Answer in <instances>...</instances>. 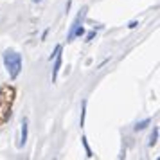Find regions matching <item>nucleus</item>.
<instances>
[{
	"mask_svg": "<svg viewBox=\"0 0 160 160\" xmlns=\"http://www.w3.org/2000/svg\"><path fill=\"white\" fill-rule=\"evenodd\" d=\"M4 67L8 70L9 78L16 79L22 72V56L16 51H6L4 52Z\"/></svg>",
	"mask_w": 160,
	"mask_h": 160,
	"instance_id": "nucleus-1",
	"label": "nucleus"
},
{
	"mask_svg": "<svg viewBox=\"0 0 160 160\" xmlns=\"http://www.w3.org/2000/svg\"><path fill=\"white\" fill-rule=\"evenodd\" d=\"M15 90L11 87H4L0 92V122H4L11 113V104H13Z\"/></svg>",
	"mask_w": 160,
	"mask_h": 160,
	"instance_id": "nucleus-2",
	"label": "nucleus"
},
{
	"mask_svg": "<svg viewBox=\"0 0 160 160\" xmlns=\"http://www.w3.org/2000/svg\"><path fill=\"white\" fill-rule=\"evenodd\" d=\"M87 11H88L87 8H83V9H81V13L78 15V18H76V20L72 22V25H70V31H68V36H67V42H72V40H74V32H76V29L79 27L81 20L87 16Z\"/></svg>",
	"mask_w": 160,
	"mask_h": 160,
	"instance_id": "nucleus-3",
	"label": "nucleus"
},
{
	"mask_svg": "<svg viewBox=\"0 0 160 160\" xmlns=\"http://www.w3.org/2000/svg\"><path fill=\"white\" fill-rule=\"evenodd\" d=\"M56 61H54V68H52V81L56 83V79H58V72H59V68H61V61H63V58H61V51L56 54Z\"/></svg>",
	"mask_w": 160,
	"mask_h": 160,
	"instance_id": "nucleus-4",
	"label": "nucleus"
},
{
	"mask_svg": "<svg viewBox=\"0 0 160 160\" xmlns=\"http://www.w3.org/2000/svg\"><path fill=\"white\" fill-rule=\"evenodd\" d=\"M27 126H29V121L27 119H23L22 121V137H20V146H25V142H27Z\"/></svg>",
	"mask_w": 160,
	"mask_h": 160,
	"instance_id": "nucleus-5",
	"label": "nucleus"
},
{
	"mask_svg": "<svg viewBox=\"0 0 160 160\" xmlns=\"http://www.w3.org/2000/svg\"><path fill=\"white\" fill-rule=\"evenodd\" d=\"M149 124H151V119H144V121H138V122L135 124V126H133V130H135V131H142V130H146V128H148Z\"/></svg>",
	"mask_w": 160,
	"mask_h": 160,
	"instance_id": "nucleus-6",
	"label": "nucleus"
},
{
	"mask_svg": "<svg viewBox=\"0 0 160 160\" xmlns=\"http://www.w3.org/2000/svg\"><path fill=\"white\" fill-rule=\"evenodd\" d=\"M157 142H158V128L155 126V128H153V131H151V135H149V146L153 148Z\"/></svg>",
	"mask_w": 160,
	"mask_h": 160,
	"instance_id": "nucleus-7",
	"label": "nucleus"
},
{
	"mask_svg": "<svg viewBox=\"0 0 160 160\" xmlns=\"http://www.w3.org/2000/svg\"><path fill=\"white\" fill-rule=\"evenodd\" d=\"M85 113H87V101H81V119H79V126H85Z\"/></svg>",
	"mask_w": 160,
	"mask_h": 160,
	"instance_id": "nucleus-8",
	"label": "nucleus"
},
{
	"mask_svg": "<svg viewBox=\"0 0 160 160\" xmlns=\"http://www.w3.org/2000/svg\"><path fill=\"white\" fill-rule=\"evenodd\" d=\"M81 144H83L85 151H87V157H88V158H92V157H94V153H92V149H90V146H88V142H87V137H81Z\"/></svg>",
	"mask_w": 160,
	"mask_h": 160,
	"instance_id": "nucleus-9",
	"label": "nucleus"
},
{
	"mask_svg": "<svg viewBox=\"0 0 160 160\" xmlns=\"http://www.w3.org/2000/svg\"><path fill=\"white\" fill-rule=\"evenodd\" d=\"M59 51H61V45H56V47H54V52L51 54V61H52L54 58H56V54H58Z\"/></svg>",
	"mask_w": 160,
	"mask_h": 160,
	"instance_id": "nucleus-10",
	"label": "nucleus"
},
{
	"mask_svg": "<svg viewBox=\"0 0 160 160\" xmlns=\"http://www.w3.org/2000/svg\"><path fill=\"white\" fill-rule=\"evenodd\" d=\"M137 25H138V22H137V20H133V22H130V23H128V27H130V29H135Z\"/></svg>",
	"mask_w": 160,
	"mask_h": 160,
	"instance_id": "nucleus-11",
	"label": "nucleus"
},
{
	"mask_svg": "<svg viewBox=\"0 0 160 160\" xmlns=\"http://www.w3.org/2000/svg\"><path fill=\"white\" fill-rule=\"evenodd\" d=\"M94 36H95V31H92V32H88V34H87V42H90V40H94Z\"/></svg>",
	"mask_w": 160,
	"mask_h": 160,
	"instance_id": "nucleus-12",
	"label": "nucleus"
},
{
	"mask_svg": "<svg viewBox=\"0 0 160 160\" xmlns=\"http://www.w3.org/2000/svg\"><path fill=\"white\" fill-rule=\"evenodd\" d=\"M34 2H42V0H34Z\"/></svg>",
	"mask_w": 160,
	"mask_h": 160,
	"instance_id": "nucleus-13",
	"label": "nucleus"
}]
</instances>
